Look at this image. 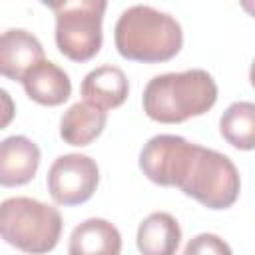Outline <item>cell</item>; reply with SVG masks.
<instances>
[{"mask_svg": "<svg viewBox=\"0 0 255 255\" xmlns=\"http://www.w3.org/2000/svg\"><path fill=\"white\" fill-rule=\"evenodd\" d=\"M217 102V84L203 68L153 76L143 88V112L159 124H181L203 116Z\"/></svg>", "mask_w": 255, "mask_h": 255, "instance_id": "obj_1", "label": "cell"}, {"mask_svg": "<svg viewBox=\"0 0 255 255\" xmlns=\"http://www.w3.org/2000/svg\"><path fill=\"white\" fill-rule=\"evenodd\" d=\"M114 42L126 60L157 64L179 54L183 30L171 14L149 4H133L120 14L114 28Z\"/></svg>", "mask_w": 255, "mask_h": 255, "instance_id": "obj_2", "label": "cell"}, {"mask_svg": "<svg viewBox=\"0 0 255 255\" xmlns=\"http://www.w3.org/2000/svg\"><path fill=\"white\" fill-rule=\"evenodd\" d=\"M62 215L56 207L32 197H8L0 203V239L30 253L52 251L62 235Z\"/></svg>", "mask_w": 255, "mask_h": 255, "instance_id": "obj_3", "label": "cell"}, {"mask_svg": "<svg viewBox=\"0 0 255 255\" xmlns=\"http://www.w3.org/2000/svg\"><path fill=\"white\" fill-rule=\"evenodd\" d=\"M179 189L207 209H227L239 197L241 177L225 153L193 143Z\"/></svg>", "mask_w": 255, "mask_h": 255, "instance_id": "obj_4", "label": "cell"}, {"mask_svg": "<svg viewBox=\"0 0 255 255\" xmlns=\"http://www.w3.org/2000/svg\"><path fill=\"white\" fill-rule=\"evenodd\" d=\"M56 14V46L72 62L92 60L104 42L102 22L108 8L106 0L46 2Z\"/></svg>", "mask_w": 255, "mask_h": 255, "instance_id": "obj_5", "label": "cell"}, {"mask_svg": "<svg viewBox=\"0 0 255 255\" xmlns=\"http://www.w3.org/2000/svg\"><path fill=\"white\" fill-rule=\"evenodd\" d=\"M46 183L58 205H80L94 195L100 183V169L90 155L66 153L54 159Z\"/></svg>", "mask_w": 255, "mask_h": 255, "instance_id": "obj_6", "label": "cell"}, {"mask_svg": "<svg viewBox=\"0 0 255 255\" xmlns=\"http://www.w3.org/2000/svg\"><path fill=\"white\" fill-rule=\"evenodd\" d=\"M193 143L181 135L159 133L149 137L139 151V169L143 175L163 187H179Z\"/></svg>", "mask_w": 255, "mask_h": 255, "instance_id": "obj_7", "label": "cell"}, {"mask_svg": "<svg viewBox=\"0 0 255 255\" xmlns=\"http://www.w3.org/2000/svg\"><path fill=\"white\" fill-rule=\"evenodd\" d=\"M40 147L26 135H8L0 141V185L18 187L34 179L40 167Z\"/></svg>", "mask_w": 255, "mask_h": 255, "instance_id": "obj_8", "label": "cell"}, {"mask_svg": "<svg viewBox=\"0 0 255 255\" xmlns=\"http://www.w3.org/2000/svg\"><path fill=\"white\" fill-rule=\"evenodd\" d=\"M44 60L42 42L24 28H10L0 34V76L22 80L24 74Z\"/></svg>", "mask_w": 255, "mask_h": 255, "instance_id": "obj_9", "label": "cell"}, {"mask_svg": "<svg viewBox=\"0 0 255 255\" xmlns=\"http://www.w3.org/2000/svg\"><path fill=\"white\" fill-rule=\"evenodd\" d=\"M20 82L28 98L40 106H60L72 94L70 76L58 64L46 58L30 68Z\"/></svg>", "mask_w": 255, "mask_h": 255, "instance_id": "obj_10", "label": "cell"}, {"mask_svg": "<svg viewBox=\"0 0 255 255\" xmlns=\"http://www.w3.org/2000/svg\"><path fill=\"white\" fill-rule=\"evenodd\" d=\"M80 92L84 96V102H90L102 110H114L126 102L129 84L122 68L106 64L86 74Z\"/></svg>", "mask_w": 255, "mask_h": 255, "instance_id": "obj_11", "label": "cell"}, {"mask_svg": "<svg viewBox=\"0 0 255 255\" xmlns=\"http://www.w3.org/2000/svg\"><path fill=\"white\" fill-rule=\"evenodd\" d=\"M122 235L114 223L90 217L74 227L68 241V255H120Z\"/></svg>", "mask_w": 255, "mask_h": 255, "instance_id": "obj_12", "label": "cell"}, {"mask_svg": "<svg viewBox=\"0 0 255 255\" xmlns=\"http://www.w3.org/2000/svg\"><path fill=\"white\" fill-rule=\"evenodd\" d=\"M181 241V227L167 211L149 213L137 227L135 243L141 255H175Z\"/></svg>", "mask_w": 255, "mask_h": 255, "instance_id": "obj_13", "label": "cell"}, {"mask_svg": "<svg viewBox=\"0 0 255 255\" xmlns=\"http://www.w3.org/2000/svg\"><path fill=\"white\" fill-rule=\"evenodd\" d=\"M106 124H108L106 110L90 102H76L64 112L60 120V137L68 145L84 147L104 131Z\"/></svg>", "mask_w": 255, "mask_h": 255, "instance_id": "obj_14", "label": "cell"}, {"mask_svg": "<svg viewBox=\"0 0 255 255\" xmlns=\"http://www.w3.org/2000/svg\"><path fill=\"white\" fill-rule=\"evenodd\" d=\"M221 137L237 149L255 147V104L251 102H233L219 120Z\"/></svg>", "mask_w": 255, "mask_h": 255, "instance_id": "obj_15", "label": "cell"}, {"mask_svg": "<svg viewBox=\"0 0 255 255\" xmlns=\"http://www.w3.org/2000/svg\"><path fill=\"white\" fill-rule=\"evenodd\" d=\"M183 255H233L227 241L215 233H199L191 237L183 249Z\"/></svg>", "mask_w": 255, "mask_h": 255, "instance_id": "obj_16", "label": "cell"}, {"mask_svg": "<svg viewBox=\"0 0 255 255\" xmlns=\"http://www.w3.org/2000/svg\"><path fill=\"white\" fill-rule=\"evenodd\" d=\"M14 116H16V104H14L12 96L4 88H0V129L8 128L10 122L14 120Z\"/></svg>", "mask_w": 255, "mask_h": 255, "instance_id": "obj_17", "label": "cell"}]
</instances>
